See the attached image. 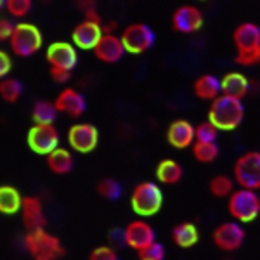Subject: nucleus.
<instances>
[{
  "mask_svg": "<svg viewBox=\"0 0 260 260\" xmlns=\"http://www.w3.org/2000/svg\"><path fill=\"white\" fill-rule=\"evenodd\" d=\"M243 118H245V106H243L241 99L222 94L212 101L210 110H208V120L219 130L229 132V130L238 128Z\"/></svg>",
  "mask_w": 260,
  "mask_h": 260,
  "instance_id": "1",
  "label": "nucleus"
},
{
  "mask_svg": "<svg viewBox=\"0 0 260 260\" xmlns=\"http://www.w3.org/2000/svg\"><path fill=\"white\" fill-rule=\"evenodd\" d=\"M233 40L236 45V64L253 66L260 61V28L255 23H243L234 30Z\"/></svg>",
  "mask_w": 260,
  "mask_h": 260,
  "instance_id": "2",
  "label": "nucleus"
},
{
  "mask_svg": "<svg viewBox=\"0 0 260 260\" xmlns=\"http://www.w3.org/2000/svg\"><path fill=\"white\" fill-rule=\"evenodd\" d=\"M23 245L35 260H57L64 255V246L59 238L45 231V228L31 229L24 234Z\"/></svg>",
  "mask_w": 260,
  "mask_h": 260,
  "instance_id": "3",
  "label": "nucleus"
},
{
  "mask_svg": "<svg viewBox=\"0 0 260 260\" xmlns=\"http://www.w3.org/2000/svg\"><path fill=\"white\" fill-rule=\"evenodd\" d=\"M132 210L139 217H153L163 207V192L154 182H141L134 187L130 196Z\"/></svg>",
  "mask_w": 260,
  "mask_h": 260,
  "instance_id": "4",
  "label": "nucleus"
},
{
  "mask_svg": "<svg viewBox=\"0 0 260 260\" xmlns=\"http://www.w3.org/2000/svg\"><path fill=\"white\" fill-rule=\"evenodd\" d=\"M228 210L236 222H243V224L253 222L260 217V198L257 191L245 189V187L234 191L229 196Z\"/></svg>",
  "mask_w": 260,
  "mask_h": 260,
  "instance_id": "5",
  "label": "nucleus"
},
{
  "mask_svg": "<svg viewBox=\"0 0 260 260\" xmlns=\"http://www.w3.org/2000/svg\"><path fill=\"white\" fill-rule=\"evenodd\" d=\"M9 44H11L12 52H14L16 56L30 57L40 50L42 44H44V37H42V31L35 24L19 23V24H16V30L12 33Z\"/></svg>",
  "mask_w": 260,
  "mask_h": 260,
  "instance_id": "6",
  "label": "nucleus"
},
{
  "mask_svg": "<svg viewBox=\"0 0 260 260\" xmlns=\"http://www.w3.org/2000/svg\"><path fill=\"white\" fill-rule=\"evenodd\" d=\"M234 180L245 189H260V153L248 151L238 158L234 163Z\"/></svg>",
  "mask_w": 260,
  "mask_h": 260,
  "instance_id": "7",
  "label": "nucleus"
},
{
  "mask_svg": "<svg viewBox=\"0 0 260 260\" xmlns=\"http://www.w3.org/2000/svg\"><path fill=\"white\" fill-rule=\"evenodd\" d=\"M121 42L125 45V50L134 56L146 52L153 47L154 44V31L151 26L144 23H134L128 24L123 31H121Z\"/></svg>",
  "mask_w": 260,
  "mask_h": 260,
  "instance_id": "8",
  "label": "nucleus"
},
{
  "mask_svg": "<svg viewBox=\"0 0 260 260\" xmlns=\"http://www.w3.org/2000/svg\"><path fill=\"white\" fill-rule=\"evenodd\" d=\"M28 148L37 154H47L52 153L56 148H59V132L54 125H33L28 130Z\"/></svg>",
  "mask_w": 260,
  "mask_h": 260,
  "instance_id": "9",
  "label": "nucleus"
},
{
  "mask_svg": "<svg viewBox=\"0 0 260 260\" xmlns=\"http://www.w3.org/2000/svg\"><path fill=\"white\" fill-rule=\"evenodd\" d=\"M245 229L240 222H222L212 233L215 246L222 251H236L245 243Z\"/></svg>",
  "mask_w": 260,
  "mask_h": 260,
  "instance_id": "10",
  "label": "nucleus"
},
{
  "mask_svg": "<svg viewBox=\"0 0 260 260\" xmlns=\"http://www.w3.org/2000/svg\"><path fill=\"white\" fill-rule=\"evenodd\" d=\"M99 130L90 123H77L68 130V144L77 153L87 154L98 148Z\"/></svg>",
  "mask_w": 260,
  "mask_h": 260,
  "instance_id": "11",
  "label": "nucleus"
},
{
  "mask_svg": "<svg viewBox=\"0 0 260 260\" xmlns=\"http://www.w3.org/2000/svg\"><path fill=\"white\" fill-rule=\"evenodd\" d=\"M49 64L52 68H62V70H73L78 62L77 45L70 44V42H54L49 45L47 52H45Z\"/></svg>",
  "mask_w": 260,
  "mask_h": 260,
  "instance_id": "12",
  "label": "nucleus"
},
{
  "mask_svg": "<svg viewBox=\"0 0 260 260\" xmlns=\"http://www.w3.org/2000/svg\"><path fill=\"white\" fill-rule=\"evenodd\" d=\"M104 35V28L101 26L99 21H92V19H83L82 23H78L75 26L73 33H71V40L82 50H94V47L98 45V42L101 40V37Z\"/></svg>",
  "mask_w": 260,
  "mask_h": 260,
  "instance_id": "13",
  "label": "nucleus"
},
{
  "mask_svg": "<svg viewBox=\"0 0 260 260\" xmlns=\"http://www.w3.org/2000/svg\"><path fill=\"white\" fill-rule=\"evenodd\" d=\"M156 241L154 229L151 228L146 220H132L127 228L123 229V243L132 250H141L144 246Z\"/></svg>",
  "mask_w": 260,
  "mask_h": 260,
  "instance_id": "14",
  "label": "nucleus"
},
{
  "mask_svg": "<svg viewBox=\"0 0 260 260\" xmlns=\"http://www.w3.org/2000/svg\"><path fill=\"white\" fill-rule=\"evenodd\" d=\"M172 26H174L175 31L189 35V33L198 31L203 26V14L194 6H180L174 11Z\"/></svg>",
  "mask_w": 260,
  "mask_h": 260,
  "instance_id": "15",
  "label": "nucleus"
},
{
  "mask_svg": "<svg viewBox=\"0 0 260 260\" xmlns=\"http://www.w3.org/2000/svg\"><path fill=\"white\" fill-rule=\"evenodd\" d=\"M125 52L127 50H125V45L121 42V37H116L113 33H104L98 42V45L94 47L95 57L103 62H110V64L118 62Z\"/></svg>",
  "mask_w": 260,
  "mask_h": 260,
  "instance_id": "16",
  "label": "nucleus"
},
{
  "mask_svg": "<svg viewBox=\"0 0 260 260\" xmlns=\"http://www.w3.org/2000/svg\"><path fill=\"white\" fill-rule=\"evenodd\" d=\"M167 141L172 148L175 149H186L192 148L196 141L194 127L187 120H175L170 123L169 130H167Z\"/></svg>",
  "mask_w": 260,
  "mask_h": 260,
  "instance_id": "17",
  "label": "nucleus"
},
{
  "mask_svg": "<svg viewBox=\"0 0 260 260\" xmlns=\"http://www.w3.org/2000/svg\"><path fill=\"white\" fill-rule=\"evenodd\" d=\"M56 106L59 113H66L68 116H73V118H78V116H82L83 113L87 110V103H85V98L80 94V92H77L75 89H68L61 90L59 95L56 98Z\"/></svg>",
  "mask_w": 260,
  "mask_h": 260,
  "instance_id": "18",
  "label": "nucleus"
},
{
  "mask_svg": "<svg viewBox=\"0 0 260 260\" xmlns=\"http://www.w3.org/2000/svg\"><path fill=\"white\" fill-rule=\"evenodd\" d=\"M21 215H23L24 228L28 231L40 229L47 225L44 207H42L40 198H37V196H24L23 207H21Z\"/></svg>",
  "mask_w": 260,
  "mask_h": 260,
  "instance_id": "19",
  "label": "nucleus"
},
{
  "mask_svg": "<svg viewBox=\"0 0 260 260\" xmlns=\"http://www.w3.org/2000/svg\"><path fill=\"white\" fill-rule=\"evenodd\" d=\"M222 82V94L229 98L243 99L250 90V82L240 71H231L220 78Z\"/></svg>",
  "mask_w": 260,
  "mask_h": 260,
  "instance_id": "20",
  "label": "nucleus"
},
{
  "mask_svg": "<svg viewBox=\"0 0 260 260\" xmlns=\"http://www.w3.org/2000/svg\"><path fill=\"white\" fill-rule=\"evenodd\" d=\"M194 95L198 99L203 101H213L219 95H222V82L220 78H217L215 75H201L200 78H196L194 85H192Z\"/></svg>",
  "mask_w": 260,
  "mask_h": 260,
  "instance_id": "21",
  "label": "nucleus"
},
{
  "mask_svg": "<svg viewBox=\"0 0 260 260\" xmlns=\"http://www.w3.org/2000/svg\"><path fill=\"white\" fill-rule=\"evenodd\" d=\"M172 241L179 248H192L200 241V233L192 222H180L172 229Z\"/></svg>",
  "mask_w": 260,
  "mask_h": 260,
  "instance_id": "22",
  "label": "nucleus"
},
{
  "mask_svg": "<svg viewBox=\"0 0 260 260\" xmlns=\"http://www.w3.org/2000/svg\"><path fill=\"white\" fill-rule=\"evenodd\" d=\"M23 198L24 196H21L14 186H0V212L4 215H14L21 212Z\"/></svg>",
  "mask_w": 260,
  "mask_h": 260,
  "instance_id": "23",
  "label": "nucleus"
},
{
  "mask_svg": "<svg viewBox=\"0 0 260 260\" xmlns=\"http://www.w3.org/2000/svg\"><path fill=\"white\" fill-rule=\"evenodd\" d=\"M47 167L54 174L64 175L73 170V154L66 148H56L50 154H47Z\"/></svg>",
  "mask_w": 260,
  "mask_h": 260,
  "instance_id": "24",
  "label": "nucleus"
},
{
  "mask_svg": "<svg viewBox=\"0 0 260 260\" xmlns=\"http://www.w3.org/2000/svg\"><path fill=\"white\" fill-rule=\"evenodd\" d=\"M156 179L161 184H177L182 179V167L175 160H161L156 167Z\"/></svg>",
  "mask_w": 260,
  "mask_h": 260,
  "instance_id": "25",
  "label": "nucleus"
},
{
  "mask_svg": "<svg viewBox=\"0 0 260 260\" xmlns=\"http://www.w3.org/2000/svg\"><path fill=\"white\" fill-rule=\"evenodd\" d=\"M57 110L56 103H50V101H39L33 106L31 118L37 125H52L57 118Z\"/></svg>",
  "mask_w": 260,
  "mask_h": 260,
  "instance_id": "26",
  "label": "nucleus"
},
{
  "mask_svg": "<svg viewBox=\"0 0 260 260\" xmlns=\"http://www.w3.org/2000/svg\"><path fill=\"white\" fill-rule=\"evenodd\" d=\"M192 154L200 163H212L219 158V146L217 142H198L192 144Z\"/></svg>",
  "mask_w": 260,
  "mask_h": 260,
  "instance_id": "27",
  "label": "nucleus"
},
{
  "mask_svg": "<svg viewBox=\"0 0 260 260\" xmlns=\"http://www.w3.org/2000/svg\"><path fill=\"white\" fill-rule=\"evenodd\" d=\"M208 189L217 198H225L234 192V182L228 175H215L208 184Z\"/></svg>",
  "mask_w": 260,
  "mask_h": 260,
  "instance_id": "28",
  "label": "nucleus"
},
{
  "mask_svg": "<svg viewBox=\"0 0 260 260\" xmlns=\"http://www.w3.org/2000/svg\"><path fill=\"white\" fill-rule=\"evenodd\" d=\"M23 94V85L16 78H2L0 82V95L7 103H16Z\"/></svg>",
  "mask_w": 260,
  "mask_h": 260,
  "instance_id": "29",
  "label": "nucleus"
},
{
  "mask_svg": "<svg viewBox=\"0 0 260 260\" xmlns=\"http://www.w3.org/2000/svg\"><path fill=\"white\" fill-rule=\"evenodd\" d=\"M98 192L103 196V198L115 201L121 196V186H120L118 180H115L111 177L101 179L98 182Z\"/></svg>",
  "mask_w": 260,
  "mask_h": 260,
  "instance_id": "30",
  "label": "nucleus"
},
{
  "mask_svg": "<svg viewBox=\"0 0 260 260\" xmlns=\"http://www.w3.org/2000/svg\"><path fill=\"white\" fill-rule=\"evenodd\" d=\"M219 132L220 130L217 128L210 120L201 121L200 125H196L194 127V136H196V141L198 142H217Z\"/></svg>",
  "mask_w": 260,
  "mask_h": 260,
  "instance_id": "31",
  "label": "nucleus"
},
{
  "mask_svg": "<svg viewBox=\"0 0 260 260\" xmlns=\"http://www.w3.org/2000/svg\"><path fill=\"white\" fill-rule=\"evenodd\" d=\"M137 258L139 260H165V246L161 243L154 241L144 248L137 250Z\"/></svg>",
  "mask_w": 260,
  "mask_h": 260,
  "instance_id": "32",
  "label": "nucleus"
},
{
  "mask_svg": "<svg viewBox=\"0 0 260 260\" xmlns=\"http://www.w3.org/2000/svg\"><path fill=\"white\" fill-rule=\"evenodd\" d=\"M31 0H7L6 2L7 12L14 18H24L31 11Z\"/></svg>",
  "mask_w": 260,
  "mask_h": 260,
  "instance_id": "33",
  "label": "nucleus"
},
{
  "mask_svg": "<svg viewBox=\"0 0 260 260\" xmlns=\"http://www.w3.org/2000/svg\"><path fill=\"white\" fill-rule=\"evenodd\" d=\"M89 260H120V257L111 246H98L90 251Z\"/></svg>",
  "mask_w": 260,
  "mask_h": 260,
  "instance_id": "34",
  "label": "nucleus"
},
{
  "mask_svg": "<svg viewBox=\"0 0 260 260\" xmlns=\"http://www.w3.org/2000/svg\"><path fill=\"white\" fill-rule=\"evenodd\" d=\"M50 77H52V80L56 83H66L71 78V71L62 68H52L50 66Z\"/></svg>",
  "mask_w": 260,
  "mask_h": 260,
  "instance_id": "35",
  "label": "nucleus"
},
{
  "mask_svg": "<svg viewBox=\"0 0 260 260\" xmlns=\"http://www.w3.org/2000/svg\"><path fill=\"white\" fill-rule=\"evenodd\" d=\"M14 30H16V24H12L9 19L4 18L0 21V40H11Z\"/></svg>",
  "mask_w": 260,
  "mask_h": 260,
  "instance_id": "36",
  "label": "nucleus"
},
{
  "mask_svg": "<svg viewBox=\"0 0 260 260\" xmlns=\"http://www.w3.org/2000/svg\"><path fill=\"white\" fill-rule=\"evenodd\" d=\"M11 68H12V61H11L9 54L2 50V52H0V77L6 78L7 75H9Z\"/></svg>",
  "mask_w": 260,
  "mask_h": 260,
  "instance_id": "37",
  "label": "nucleus"
}]
</instances>
